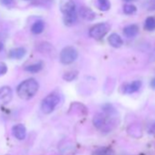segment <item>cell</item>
Wrapping results in <instances>:
<instances>
[{"mask_svg": "<svg viewBox=\"0 0 155 155\" xmlns=\"http://www.w3.org/2000/svg\"><path fill=\"white\" fill-rule=\"evenodd\" d=\"M39 84L35 79H28L18 86L17 94L20 99L28 101L37 94Z\"/></svg>", "mask_w": 155, "mask_h": 155, "instance_id": "6da1fadb", "label": "cell"}, {"mask_svg": "<svg viewBox=\"0 0 155 155\" xmlns=\"http://www.w3.org/2000/svg\"><path fill=\"white\" fill-rule=\"evenodd\" d=\"M60 101L59 95L57 93L48 94L41 102V110L45 114H50L54 111L56 107L58 105Z\"/></svg>", "mask_w": 155, "mask_h": 155, "instance_id": "7a4b0ae2", "label": "cell"}, {"mask_svg": "<svg viewBox=\"0 0 155 155\" xmlns=\"http://www.w3.org/2000/svg\"><path fill=\"white\" fill-rule=\"evenodd\" d=\"M78 56H79L78 50L74 47L68 46V47H65L61 50L60 55H59V59L62 64L69 65V64H72L74 61H76V59L78 58Z\"/></svg>", "mask_w": 155, "mask_h": 155, "instance_id": "3957f363", "label": "cell"}, {"mask_svg": "<svg viewBox=\"0 0 155 155\" xmlns=\"http://www.w3.org/2000/svg\"><path fill=\"white\" fill-rule=\"evenodd\" d=\"M110 29V26L108 23H99L94 25L90 29V36L95 39L102 38Z\"/></svg>", "mask_w": 155, "mask_h": 155, "instance_id": "277c9868", "label": "cell"}, {"mask_svg": "<svg viewBox=\"0 0 155 155\" xmlns=\"http://www.w3.org/2000/svg\"><path fill=\"white\" fill-rule=\"evenodd\" d=\"M13 98L12 89L8 86H3L0 88V108L8 105Z\"/></svg>", "mask_w": 155, "mask_h": 155, "instance_id": "5b68a950", "label": "cell"}, {"mask_svg": "<svg viewBox=\"0 0 155 155\" xmlns=\"http://www.w3.org/2000/svg\"><path fill=\"white\" fill-rule=\"evenodd\" d=\"M59 8L63 15L76 12V4L73 0H60Z\"/></svg>", "mask_w": 155, "mask_h": 155, "instance_id": "8992f818", "label": "cell"}, {"mask_svg": "<svg viewBox=\"0 0 155 155\" xmlns=\"http://www.w3.org/2000/svg\"><path fill=\"white\" fill-rule=\"evenodd\" d=\"M12 134L15 138L19 140H22L27 136V130L25 125L23 124H16L12 128Z\"/></svg>", "mask_w": 155, "mask_h": 155, "instance_id": "52a82bcc", "label": "cell"}, {"mask_svg": "<svg viewBox=\"0 0 155 155\" xmlns=\"http://www.w3.org/2000/svg\"><path fill=\"white\" fill-rule=\"evenodd\" d=\"M141 81H134L130 84H126L123 87V92L126 94H131L134 92H137L141 88Z\"/></svg>", "mask_w": 155, "mask_h": 155, "instance_id": "ba28073f", "label": "cell"}, {"mask_svg": "<svg viewBox=\"0 0 155 155\" xmlns=\"http://www.w3.org/2000/svg\"><path fill=\"white\" fill-rule=\"evenodd\" d=\"M139 33V27L135 24L129 25L124 28L123 29V34L126 38H135Z\"/></svg>", "mask_w": 155, "mask_h": 155, "instance_id": "9c48e42d", "label": "cell"}, {"mask_svg": "<svg viewBox=\"0 0 155 155\" xmlns=\"http://www.w3.org/2000/svg\"><path fill=\"white\" fill-rule=\"evenodd\" d=\"M80 15L83 19L88 21H91L96 18V14L91 8L86 7H83L80 9Z\"/></svg>", "mask_w": 155, "mask_h": 155, "instance_id": "30bf717a", "label": "cell"}, {"mask_svg": "<svg viewBox=\"0 0 155 155\" xmlns=\"http://www.w3.org/2000/svg\"><path fill=\"white\" fill-rule=\"evenodd\" d=\"M27 54V50L25 48H16L10 50L9 58L13 59H21Z\"/></svg>", "mask_w": 155, "mask_h": 155, "instance_id": "8fae6325", "label": "cell"}, {"mask_svg": "<svg viewBox=\"0 0 155 155\" xmlns=\"http://www.w3.org/2000/svg\"><path fill=\"white\" fill-rule=\"evenodd\" d=\"M108 41L110 43V45L113 48H120L123 44V40L122 38H120V36H119L118 34L116 33H112L109 38H108Z\"/></svg>", "mask_w": 155, "mask_h": 155, "instance_id": "7c38bea8", "label": "cell"}, {"mask_svg": "<svg viewBox=\"0 0 155 155\" xmlns=\"http://www.w3.org/2000/svg\"><path fill=\"white\" fill-rule=\"evenodd\" d=\"M78 19V14L77 11L70 13V14H67V15H63V22L66 26L68 27H71L73 26Z\"/></svg>", "mask_w": 155, "mask_h": 155, "instance_id": "4fadbf2b", "label": "cell"}, {"mask_svg": "<svg viewBox=\"0 0 155 155\" xmlns=\"http://www.w3.org/2000/svg\"><path fill=\"white\" fill-rule=\"evenodd\" d=\"M44 28H45V23L42 20H38V21H36L32 25V27H31V32L33 34L38 35V34H41L43 32Z\"/></svg>", "mask_w": 155, "mask_h": 155, "instance_id": "5bb4252c", "label": "cell"}, {"mask_svg": "<svg viewBox=\"0 0 155 155\" xmlns=\"http://www.w3.org/2000/svg\"><path fill=\"white\" fill-rule=\"evenodd\" d=\"M42 68H43V63L41 61H39V62L27 66L25 68V70L28 72H30V73H38L42 69Z\"/></svg>", "mask_w": 155, "mask_h": 155, "instance_id": "9a60e30c", "label": "cell"}, {"mask_svg": "<svg viewBox=\"0 0 155 155\" xmlns=\"http://www.w3.org/2000/svg\"><path fill=\"white\" fill-rule=\"evenodd\" d=\"M144 28L148 31L155 30V18L152 17H149L148 18H146L144 23Z\"/></svg>", "mask_w": 155, "mask_h": 155, "instance_id": "2e32d148", "label": "cell"}, {"mask_svg": "<svg viewBox=\"0 0 155 155\" xmlns=\"http://www.w3.org/2000/svg\"><path fill=\"white\" fill-rule=\"evenodd\" d=\"M97 6L101 11H108L110 8V2L109 0H97Z\"/></svg>", "mask_w": 155, "mask_h": 155, "instance_id": "e0dca14e", "label": "cell"}, {"mask_svg": "<svg viewBox=\"0 0 155 155\" xmlns=\"http://www.w3.org/2000/svg\"><path fill=\"white\" fill-rule=\"evenodd\" d=\"M77 77H78V71L77 70H69V71H67L63 75V79L66 81H72L76 79Z\"/></svg>", "mask_w": 155, "mask_h": 155, "instance_id": "ac0fdd59", "label": "cell"}, {"mask_svg": "<svg viewBox=\"0 0 155 155\" xmlns=\"http://www.w3.org/2000/svg\"><path fill=\"white\" fill-rule=\"evenodd\" d=\"M136 11H137V8H136L135 6H133V5L128 4V5H125V6L123 7V12H124L126 15H132V14H134Z\"/></svg>", "mask_w": 155, "mask_h": 155, "instance_id": "d6986e66", "label": "cell"}, {"mask_svg": "<svg viewBox=\"0 0 155 155\" xmlns=\"http://www.w3.org/2000/svg\"><path fill=\"white\" fill-rule=\"evenodd\" d=\"M93 155H111V151L106 148H101L94 151Z\"/></svg>", "mask_w": 155, "mask_h": 155, "instance_id": "ffe728a7", "label": "cell"}, {"mask_svg": "<svg viewBox=\"0 0 155 155\" xmlns=\"http://www.w3.org/2000/svg\"><path fill=\"white\" fill-rule=\"evenodd\" d=\"M0 3L7 8H13L15 6V0H0Z\"/></svg>", "mask_w": 155, "mask_h": 155, "instance_id": "44dd1931", "label": "cell"}, {"mask_svg": "<svg viewBox=\"0 0 155 155\" xmlns=\"http://www.w3.org/2000/svg\"><path fill=\"white\" fill-rule=\"evenodd\" d=\"M8 72V66L4 62H0V77L4 76Z\"/></svg>", "mask_w": 155, "mask_h": 155, "instance_id": "7402d4cb", "label": "cell"}, {"mask_svg": "<svg viewBox=\"0 0 155 155\" xmlns=\"http://www.w3.org/2000/svg\"><path fill=\"white\" fill-rule=\"evenodd\" d=\"M146 8L148 10H154L155 9V0H149V1H147Z\"/></svg>", "mask_w": 155, "mask_h": 155, "instance_id": "603a6c76", "label": "cell"}, {"mask_svg": "<svg viewBox=\"0 0 155 155\" xmlns=\"http://www.w3.org/2000/svg\"><path fill=\"white\" fill-rule=\"evenodd\" d=\"M150 86H151L153 89H155V79H153V80L151 81V82H150Z\"/></svg>", "mask_w": 155, "mask_h": 155, "instance_id": "cb8c5ba5", "label": "cell"}, {"mask_svg": "<svg viewBox=\"0 0 155 155\" xmlns=\"http://www.w3.org/2000/svg\"><path fill=\"white\" fill-rule=\"evenodd\" d=\"M125 2H131V1H133V0H124Z\"/></svg>", "mask_w": 155, "mask_h": 155, "instance_id": "d4e9b609", "label": "cell"}, {"mask_svg": "<svg viewBox=\"0 0 155 155\" xmlns=\"http://www.w3.org/2000/svg\"><path fill=\"white\" fill-rule=\"evenodd\" d=\"M48 1H49V2H53L54 0H48Z\"/></svg>", "mask_w": 155, "mask_h": 155, "instance_id": "484cf974", "label": "cell"}]
</instances>
